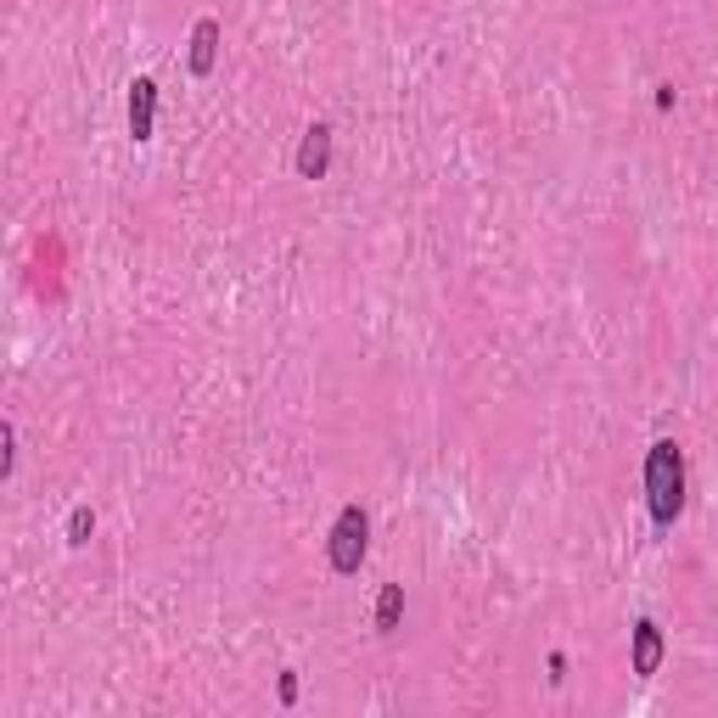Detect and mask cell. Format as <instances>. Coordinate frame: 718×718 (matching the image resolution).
<instances>
[{
	"instance_id": "obj_8",
	"label": "cell",
	"mask_w": 718,
	"mask_h": 718,
	"mask_svg": "<svg viewBox=\"0 0 718 718\" xmlns=\"http://www.w3.org/2000/svg\"><path fill=\"white\" fill-rule=\"evenodd\" d=\"M90 528H95L90 505H74V511H68V544H85V539H90Z\"/></svg>"
},
{
	"instance_id": "obj_2",
	"label": "cell",
	"mask_w": 718,
	"mask_h": 718,
	"mask_svg": "<svg viewBox=\"0 0 718 718\" xmlns=\"http://www.w3.org/2000/svg\"><path fill=\"white\" fill-rule=\"evenodd\" d=\"M371 550V516L366 505H343L337 522H332V539H325V562H332V573H359V562H366Z\"/></svg>"
},
{
	"instance_id": "obj_1",
	"label": "cell",
	"mask_w": 718,
	"mask_h": 718,
	"mask_svg": "<svg viewBox=\"0 0 718 718\" xmlns=\"http://www.w3.org/2000/svg\"><path fill=\"white\" fill-rule=\"evenodd\" d=\"M645 511L657 528H674V516L684 511V449L674 438L645 449Z\"/></svg>"
},
{
	"instance_id": "obj_7",
	"label": "cell",
	"mask_w": 718,
	"mask_h": 718,
	"mask_svg": "<svg viewBox=\"0 0 718 718\" xmlns=\"http://www.w3.org/2000/svg\"><path fill=\"white\" fill-rule=\"evenodd\" d=\"M399 617H405V584H382L376 617H371V624H376L382 634H394V629H399Z\"/></svg>"
},
{
	"instance_id": "obj_3",
	"label": "cell",
	"mask_w": 718,
	"mask_h": 718,
	"mask_svg": "<svg viewBox=\"0 0 718 718\" xmlns=\"http://www.w3.org/2000/svg\"><path fill=\"white\" fill-rule=\"evenodd\" d=\"M663 629L657 624H651V617H640V624L629 629V663H634V674L640 679H651V674H657L663 668Z\"/></svg>"
},
{
	"instance_id": "obj_9",
	"label": "cell",
	"mask_w": 718,
	"mask_h": 718,
	"mask_svg": "<svg viewBox=\"0 0 718 718\" xmlns=\"http://www.w3.org/2000/svg\"><path fill=\"white\" fill-rule=\"evenodd\" d=\"M275 696L292 707V702H298V674H281V684H275Z\"/></svg>"
},
{
	"instance_id": "obj_5",
	"label": "cell",
	"mask_w": 718,
	"mask_h": 718,
	"mask_svg": "<svg viewBox=\"0 0 718 718\" xmlns=\"http://www.w3.org/2000/svg\"><path fill=\"white\" fill-rule=\"evenodd\" d=\"M152 129H157V79H136L129 85V136L136 141H152Z\"/></svg>"
},
{
	"instance_id": "obj_4",
	"label": "cell",
	"mask_w": 718,
	"mask_h": 718,
	"mask_svg": "<svg viewBox=\"0 0 718 718\" xmlns=\"http://www.w3.org/2000/svg\"><path fill=\"white\" fill-rule=\"evenodd\" d=\"M325 169H332V124H309L298 141V175L325 180Z\"/></svg>"
},
{
	"instance_id": "obj_10",
	"label": "cell",
	"mask_w": 718,
	"mask_h": 718,
	"mask_svg": "<svg viewBox=\"0 0 718 718\" xmlns=\"http://www.w3.org/2000/svg\"><path fill=\"white\" fill-rule=\"evenodd\" d=\"M674 102H679V90H674V85H657V107H663V113H668V107H674Z\"/></svg>"
},
{
	"instance_id": "obj_6",
	"label": "cell",
	"mask_w": 718,
	"mask_h": 718,
	"mask_svg": "<svg viewBox=\"0 0 718 718\" xmlns=\"http://www.w3.org/2000/svg\"><path fill=\"white\" fill-rule=\"evenodd\" d=\"M219 62V23L214 17H197V28H191V74L208 79Z\"/></svg>"
}]
</instances>
